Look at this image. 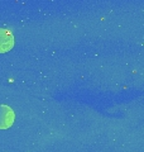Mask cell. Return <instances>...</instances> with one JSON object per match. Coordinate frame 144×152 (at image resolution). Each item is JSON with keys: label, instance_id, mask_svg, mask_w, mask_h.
<instances>
[{"label": "cell", "instance_id": "1", "mask_svg": "<svg viewBox=\"0 0 144 152\" xmlns=\"http://www.w3.org/2000/svg\"><path fill=\"white\" fill-rule=\"evenodd\" d=\"M14 47V36L10 31L0 28V53H5Z\"/></svg>", "mask_w": 144, "mask_h": 152}, {"label": "cell", "instance_id": "2", "mask_svg": "<svg viewBox=\"0 0 144 152\" xmlns=\"http://www.w3.org/2000/svg\"><path fill=\"white\" fill-rule=\"evenodd\" d=\"M3 112L5 113L3 115V118L0 119V129H4V128H8L13 124L14 121V113L10 108H8L5 105H3Z\"/></svg>", "mask_w": 144, "mask_h": 152}]
</instances>
